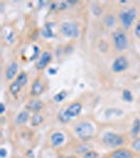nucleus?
Wrapping results in <instances>:
<instances>
[{"label": "nucleus", "instance_id": "obj_1", "mask_svg": "<svg viewBox=\"0 0 140 158\" xmlns=\"http://www.w3.org/2000/svg\"><path fill=\"white\" fill-rule=\"evenodd\" d=\"M94 132H95V128H94L93 123L89 121L79 122L75 127V133L82 140H88L89 138H91L94 135Z\"/></svg>", "mask_w": 140, "mask_h": 158}, {"label": "nucleus", "instance_id": "obj_2", "mask_svg": "<svg viewBox=\"0 0 140 158\" xmlns=\"http://www.w3.org/2000/svg\"><path fill=\"white\" fill-rule=\"evenodd\" d=\"M102 141L105 146L110 148H118L123 144L124 140L121 135H118L114 132H106L102 136Z\"/></svg>", "mask_w": 140, "mask_h": 158}, {"label": "nucleus", "instance_id": "obj_3", "mask_svg": "<svg viewBox=\"0 0 140 158\" xmlns=\"http://www.w3.org/2000/svg\"><path fill=\"white\" fill-rule=\"evenodd\" d=\"M136 14L137 12L135 9H129L120 13V20L124 29H130L132 27L135 18H136Z\"/></svg>", "mask_w": 140, "mask_h": 158}, {"label": "nucleus", "instance_id": "obj_4", "mask_svg": "<svg viewBox=\"0 0 140 158\" xmlns=\"http://www.w3.org/2000/svg\"><path fill=\"white\" fill-rule=\"evenodd\" d=\"M61 33L65 37L76 38L79 36V27L74 22H63L61 24Z\"/></svg>", "mask_w": 140, "mask_h": 158}, {"label": "nucleus", "instance_id": "obj_5", "mask_svg": "<svg viewBox=\"0 0 140 158\" xmlns=\"http://www.w3.org/2000/svg\"><path fill=\"white\" fill-rule=\"evenodd\" d=\"M113 41L115 44V48L118 51H123L128 48L129 40L126 35L121 31H116L113 34Z\"/></svg>", "mask_w": 140, "mask_h": 158}, {"label": "nucleus", "instance_id": "obj_6", "mask_svg": "<svg viewBox=\"0 0 140 158\" xmlns=\"http://www.w3.org/2000/svg\"><path fill=\"white\" fill-rule=\"evenodd\" d=\"M81 109H82V106L79 102H73L71 103L68 108H65L64 110H62L63 113L65 114V116L68 117L70 119L74 118V117H77L80 114Z\"/></svg>", "mask_w": 140, "mask_h": 158}, {"label": "nucleus", "instance_id": "obj_7", "mask_svg": "<svg viewBox=\"0 0 140 158\" xmlns=\"http://www.w3.org/2000/svg\"><path fill=\"white\" fill-rule=\"evenodd\" d=\"M128 68H129V61L126 57H123V56H119L118 58H116L115 61L113 62V65H112L113 71L116 73L126 71Z\"/></svg>", "mask_w": 140, "mask_h": 158}, {"label": "nucleus", "instance_id": "obj_8", "mask_svg": "<svg viewBox=\"0 0 140 158\" xmlns=\"http://www.w3.org/2000/svg\"><path fill=\"white\" fill-rule=\"evenodd\" d=\"M52 60V54L50 52H43L42 55L40 56V58L37 61V64L36 67L38 70H43L47 64L50 63V61Z\"/></svg>", "mask_w": 140, "mask_h": 158}, {"label": "nucleus", "instance_id": "obj_9", "mask_svg": "<svg viewBox=\"0 0 140 158\" xmlns=\"http://www.w3.org/2000/svg\"><path fill=\"white\" fill-rule=\"evenodd\" d=\"M44 91V85H43V82L40 79H36V80L33 82L32 88H31V94L33 96H39L40 94L43 93Z\"/></svg>", "mask_w": 140, "mask_h": 158}, {"label": "nucleus", "instance_id": "obj_10", "mask_svg": "<svg viewBox=\"0 0 140 158\" xmlns=\"http://www.w3.org/2000/svg\"><path fill=\"white\" fill-rule=\"evenodd\" d=\"M64 134L62 132H55V133L52 134L51 136V142L54 147H59L64 142Z\"/></svg>", "mask_w": 140, "mask_h": 158}, {"label": "nucleus", "instance_id": "obj_11", "mask_svg": "<svg viewBox=\"0 0 140 158\" xmlns=\"http://www.w3.org/2000/svg\"><path fill=\"white\" fill-rule=\"evenodd\" d=\"M19 70V65L17 62H13L11 64L9 65V68L6 69V78L7 80H12L15 76L17 75Z\"/></svg>", "mask_w": 140, "mask_h": 158}, {"label": "nucleus", "instance_id": "obj_12", "mask_svg": "<svg viewBox=\"0 0 140 158\" xmlns=\"http://www.w3.org/2000/svg\"><path fill=\"white\" fill-rule=\"evenodd\" d=\"M123 114V111L121 109H116V108H111L106 110L104 115L106 118H117V117H120Z\"/></svg>", "mask_w": 140, "mask_h": 158}, {"label": "nucleus", "instance_id": "obj_13", "mask_svg": "<svg viewBox=\"0 0 140 158\" xmlns=\"http://www.w3.org/2000/svg\"><path fill=\"white\" fill-rule=\"evenodd\" d=\"M133 155H132V152H130L129 150L126 149H120L117 150L112 154L111 158H132Z\"/></svg>", "mask_w": 140, "mask_h": 158}, {"label": "nucleus", "instance_id": "obj_14", "mask_svg": "<svg viewBox=\"0 0 140 158\" xmlns=\"http://www.w3.org/2000/svg\"><path fill=\"white\" fill-rule=\"evenodd\" d=\"M27 108L31 110V111H34V112H39L40 110L43 108V104L41 101L37 100V99H32L29 103H27Z\"/></svg>", "mask_w": 140, "mask_h": 158}, {"label": "nucleus", "instance_id": "obj_15", "mask_svg": "<svg viewBox=\"0 0 140 158\" xmlns=\"http://www.w3.org/2000/svg\"><path fill=\"white\" fill-rule=\"evenodd\" d=\"M53 23H47L43 27V29H42V32H41V34H42V36L44 37V38H52V37H54V33H53Z\"/></svg>", "mask_w": 140, "mask_h": 158}, {"label": "nucleus", "instance_id": "obj_16", "mask_svg": "<svg viewBox=\"0 0 140 158\" xmlns=\"http://www.w3.org/2000/svg\"><path fill=\"white\" fill-rule=\"evenodd\" d=\"M27 120H29V112L27 111H22L17 115V118H16V122L18 124H23L25 123Z\"/></svg>", "mask_w": 140, "mask_h": 158}, {"label": "nucleus", "instance_id": "obj_17", "mask_svg": "<svg viewBox=\"0 0 140 158\" xmlns=\"http://www.w3.org/2000/svg\"><path fill=\"white\" fill-rule=\"evenodd\" d=\"M21 88H22L21 83H20L18 80H16V81H14V82L12 83L11 86H10V92H11L13 95H16L17 93H19V91H20V89H21Z\"/></svg>", "mask_w": 140, "mask_h": 158}, {"label": "nucleus", "instance_id": "obj_18", "mask_svg": "<svg viewBox=\"0 0 140 158\" xmlns=\"http://www.w3.org/2000/svg\"><path fill=\"white\" fill-rule=\"evenodd\" d=\"M140 133V119H135L133 123V128H132V135L136 136Z\"/></svg>", "mask_w": 140, "mask_h": 158}, {"label": "nucleus", "instance_id": "obj_19", "mask_svg": "<svg viewBox=\"0 0 140 158\" xmlns=\"http://www.w3.org/2000/svg\"><path fill=\"white\" fill-rule=\"evenodd\" d=\"M68 96V93L65 91H61L59 92L58 94H56L54 96V100L56 102H61V101H63L65 99V97Z\"/></svg>", "mask_w": 140, "mask_h": 158}, {"label": "nucleus", "instance_id": "obj_20", "mask_svg": "<svg viewBox=\"0 0 140 158\" xmlns=\"http://www.w3.org/2000/svg\"><path fill=\"white\" fill-rule=\"evenodd\" d=\"M43 121V117L40 115V114H35L32 118V126L33 127H36V126H39L40 123Z\"/></svg>", "mask_w": 140, "mask_h": 158}, {"label": "nucleus", "instance_id": "obj_21", "mask_svg": "<svg viewBox=\"0 0 140 158\" xmlns=\"http://www.w3.org/2000/svg\"><path fill=\"white\" fill-rule=\"evenodd\" d=\"M122 98H123V100L128 101V102H132L133 101V95H132L131 91L124 90L122 92Z\"/></svg>", "mask_w": 140, "mask_h": 158}, {"label": "nucleus", "instance_id": "obj_22", "mask_svg": "<svg viewBox=\"0 0 140 158\" xmlns=\"http://www.w3.org/2000/svg\"><path fill=\"white\" fill-rule=\"evenodd\" d=\"M104 23L108 27H112L114 24H115V17L113 16V15H109V16L105 17V19H104Z\"/></svg>", "mask_w": 140, "mask_h": 158}, {"label": "nucleus", "instance_id": "obj_23", "mask_svg": "<svg viewBox=\"0 0 140 158\" xmlns=\"http://www.w3.org/2000/svg\"><path fill=\"white\" fill-rule=\"evenodd\" d=\"M17 80L19 81L20 83H21V85L23 86L25 83H27V74L25 73H20L19 75H18V77H17Z\"/></svg>", "mask_w": 140, "mask_h": 158}, {"label": "nucleus", "instance_id": "obj_24", "mask_svg": "<svg viewBox=\"0 0 140 158\" xmlns=\"http://www.w3.org/2000/svg\"><path fill=\"white\" fill-rule=\"evenodd\" d=\"M132 149L135 150L136 152L140 153V138H137L133 143H132Z\"/></svg>", "mask_w": 140, "mask_h": 158}, {"label": "nucleus", "instance_id": "obj_25", "mask_svg": "<svg viewBox=\"0 0 140 158\" xmlns=\"http://www.w3.org/2000/svg\"><path fill=\"white\" fill-rule=\"evenodd\" d=\"M58 118H59L62 122H68V121H70V118L65 116V114L63 113V111H61L60 113H59V115H58Z\"/></svg>", "mask_w": 140, "mask_h": 158}, {"label": "nucleus", "instance_id": "obj_26", "mask_svg": "<svg viewBox=\"0 0 140 158\" xmlns=\"http://www.w3.org/2000/svg\"><path fill=\"white\" fill-rule=\"evenodd\" d=\"M14 40V32H9V34L6 35V41L7 43H12Z\"/></svg>", "mask_w": 140, "mask_h": 158}, {"label": "nucleus", "instance_id": "obj_27", "mask_svg": "<svg viewBox=\"0 0 140 158\" xmlns=\"http://www.w3.org/2000/svg\"><path fill=\"white\" fill-rule=\"evenodd\" d=\"M84 158H97V153L94 151H89L84 154Z\"/></svg>", "mask_w": 140, "mask_h": 158}, {"label": "nucleus", "instance_id": "obj_28", "mask_svg": "<svg viewBox=\"0 0 140 158\" xmlns=\"http://www.w3.org/2000/svg\"><path fill=\"white\" fill-rule=\"evenodd\" d=\"M135 34H136V36L140 39V20H139L138 23H137V25H136V29H135Z\"/></svg>", "mask_w": 140, "mask_h": 158}, {"label": "nucleus", "instance_id": "obj_29", "mask_svg": "<svg viewBox=\"0 0 140 158\" xmlns=\"http://www.w3.org/2000/svg\"><path fill=\"white\" fill-rule=\"evenodd\" d=\"M34 50H35V52H34V54L32 55V57H31V60H33L34 58H36V56L38 55V53H39V48L38 47H34Z\"/></svg>", "mask_w": 140, "mask_h": 158}, {"label": "nucleus", "instance_id": "obj_30", "mask_svg": "<svg viewBox=\"0 0 140 158\" xmlns=\"http://www.w3.org/2000/svg\"><path fill=\"white\" fill-rule=\"evenodd\" d=\"M6 150L2 148V149L0 150V157H1V158H6Z\"/></svg>", "mask_w": 140, "mask_h": 158}, {"label": "nucleus", "instance_id": "obj_31", "mask_svg": "<svg viewBox=\"0 0 140 158\" xmlns=\"http://www.w3.org/2000/svg\"><path fill=\"white\" fill-rule=\"evenodd\" d=\"M4 110H6V108H4V104L1 103V104H0V114H3Z\"/></svg>", "mask_w": 140, "mask_h": 158}, {"label": "nucleus", "instance_id": "obj_32", "mask_svg": "<svg viewBox=\"0 0 140 158\" xmlns=\"http://www.w3.org/2000/svg\"><path fill=\"white\" fill-rule=\"evenodd\" d=\"M50 73H53V75H54V74L56 73V70H53V69H51V70H50Z\"/></svg>", "mask_w": 140, "mask_h": 158}, {"label": "nucleus", "instance_id": "obj_33", "mask_svg": "<svg viewBox=\"0 0 140 158\" xmlns=\"http://www.w3.org/2000/svg\"><path fill=\"white\" fill-rule=\"evenodd\" d=\"M101 158H108V157H101Z\"/></svg>", "mask_w": 140, "mask_h": 158}]
</instances>
